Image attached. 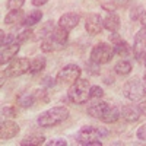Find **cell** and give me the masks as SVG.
<instances>
[{"mask_svg":"<svg viewBox=\"0 0 146 146\" xmlns=\"http://www.w3.org/2000/svg\"><path fill=\"white\" fill-rule=\"evenodd\" d=\"M32 35H34L32 29L27 28V29H23L22 32H19V34L16 35V41H18L19 44H25V42H28L29 40H32Z\"/></svg>","mask_w":146,"mask_h":146,"instance_id":"27","label":"cell"},{"mask_svg":"<svg viewBox=\"0 0 146 146\" xmlns=\"http://www.w3.org/2000/svg\"><path fill=\"white\" fill-rule=\"evenodd\" d=\"M79 22H80V15L76 13V12H67V13L62 15L58 19V27H62L64 28L66 31H72V29H75L78 25H79Z\"/></svg>","mask_w":146,"mask_h":146,"instance_id":"12","label":"cell"},{"mask_svg":"<svg viewBox=\"0 0 146 146\" xmlns=\"http://www.w3.org/2000/svg\"><path fill=\"white\" fill-rule=\"evenodd\" d=\"M5 73H2V80H0V86H3V85H5Z\"/></svg>","mask_w":146,"mask_h":146,"instance_id":"42","label":"cell"},{"mask_svg":"<svg viewBox=\"0 0 146 146\" xmlns=\"http://www.w3.org/2000/svg\"><path fill=\"white\" fill-rule=\"evenodd\" d=\"M110 136V131L105 127H94V126H83L78 136H76V143L82 145V146H86L89 142L92 140H101L104 137Z\"/></svg>","mask_w":146,"mask_h":146,"instance_id":"4","label":"cell"},{"mask_svg":"<svg viewBox=\"0 0 146 146\" xmlns=\"http://www.w3.org/2000/svg\"><path fill=\"white\" fill-rule=\"evenodd\" d=\"M85 29L89 35H98L102 32L104 29V23H102V18L98 13H89L85 21Z\"/></svg>","mask_w":146,"mask_h":146,"instance_id":"10","label":"cell"},{"mask_svg":"<svg viewBox=\"0 0 146 146\" xmlns=\"http://www.w3.org/2000/svg\"><path fill=\"white\" fill-rule=\"evenodd\" d=\"M21 50V44L16 42H12V44H6L2 47V53H0V64H6L7 62H12L16 54Z\"/></svg>","mask_w":146,"mask_h":146,"instance_id":"13","label":"cell"},{"mask_svg":"<svg viewBox=\"0 0 146 146\" xmlns=\"http://www.w3.org/2000/svg\"><path fill=\"white\" fill-rule=\"evenodd\" d=\"M70 115V111L69 108L64 107V105H57V107H53V108H48L45 110L44 113H41L36 118V123L41 127H54L60 123H63L64 120H67Z\"/></svg>","mask_w":146,"mask_h":146,"instance_id":"2","label":"cell"},{"mask_svg":"<svg viewBox=\"0 0 146 146\" xmlns=\"http://www.w3.org/2000/svg\"><path fill=\"white\" fill-rule=\"evenodd\" d=\"M133 54H135L137 60H142L146 56V27H142L135 35Z\"/></svg>","mask_w":146,"mask_h":146,"instance_id":"9","label":"cell"},{"mask_svg":"<svg viewBox=\"0 0 146 146\" xmlns=\"http://www.w3.org/2000/svg\"><path fill=\"white\" fill-rule=\"evenodd\" d=\"M110 41H111L113 45H115L120 41H123V36H121L118 32H110Z\"/></svg>","mask_w":146,"mask_h":146,"instance_id":"36","label":"cell"},{"mask_svg":"<svg viewBox=\"0 0 146 146\" xmlns=\"http://www.w3.org/2000/svg\"><path fill=\"white\" fill-rule=\"evenodd\" d=\"M2 114H3V117H6V118H15L16 114H18L16 107H15V105H5V107L2 108Z\"/></svg>","mask_w":146,"mask_h":146,"instance_id":"28","label":"cell"},{"mask_svg":"<svg viewBox=\"0 0 146 146\" xmlns=\"http://www.w3.org/2000/svg\"><path fill=\"white\" fill-rule=\"evenodd\" d=\"M45 57L42 56H38V57H34L31 60V66H29V73H32V75H36V73H41L44 69H45Z\"/></svg>","mask_w":146,"mask_h":146,"instance_id":"18","label":"cell"},{"mask_svg":"<svg viewBox=\"0 0 146 146\" xmlns=\"http://www.w3.org/2000/svg\"><path fill=\"white\" fill-rule=\"evenodd\" d=\"M44 142H45V136H42V135H28V136H25L21 142H19V145L21 146H27V145H35V146H41V145H44Z\"/></svg>","mask_w":146,"mask_h":146,"instance_id":"20","label":"cell"},{"mask_svg":"<svg viewBox=\"0 0 146 146\" xmlns=\"http://www.w3.org/2000/svg\"><path fill=\"white\" fill-rule=\"evenodd\" d=\"M102 23H104V28L110 32H117L120 29V18L117 13L111 12V13H108L104 19H102Z\"/></svg>","mask_w":146,"mask_h":146,"instance_id":"17","label":"cell"},{"mask_svg":"<svg viewBox=\"0 0 146 146\" xmlns=\"http://www.w3.org/2000/svg\"><path fill=\"white\" fill-rule=\"evenodd\" d=\"M145 88H146V85L139 78H133L124 83L123 95L129 101H137L145 95Z\"/></svg>","mask_w":146,"mask_h":146,"instance_id":"6","label":"cell"},{"mask_svg":"<svg viewBox=\"0 0 146 146\" xmlns=\"http://www.w3.org/2000/svg\"><path fill=\"white\" fill-rule=\"evenodd\" d=\"M34 92V96H35V101L36 102H41V104H45L50 101V94H48V91L45 88H36Z\"/></svg>","mask_w":146,"mask_h":146,"instance_id":"24","label":"cell"},{"mask_svg":"<svg viewBox=\"0 0 146 146\" xmlns=\"http://www.w3.org/2000/svg\"><path fill=\"white\" fill-rule=\"evenodd\" d=\"M64 47H66V44H62V42L56 41L51 35L50 36H45V38H42V41H41V50L44 53L60 51V50H63Z\"/></svg>","mask_w":146,"mask_h":146,"instance_id":"15","label":"cell"},{"mask_svg":"<svg viewBox=\"0 0 146 146\" xmlns=\"http://www.w3.org/2000/svg\"><path fill=\"white\" fill-rule=\"evenodd\" d=\"M100 66L101 64H98V63H95V62H92V60H91V62L89 63H86V69H88V72L91 73V75H100V73H101V70H100Z\"/></svg>","mask_w":146,"mask_h":146,"instance_id":"33","label":"cell"},{"mask_svg":"<svg viewBox=\"0 0 146 146\" xmlns=\"http://www.w3.org/2000/svg\"><path fill=\"white\" fill-rule=\"evenodd\" d=\"M6 36H7V34L3 31V29H0V44H5V40H6Z\"/></svg>","mask_w":146,"mask_h":146,"instance_id":"40","label":"cell"},{"mask_svg":"<svg viewBox=\"0 0 146 146\" xmlns=\"http://www.w3.org/2000/svg\"><path fill=\"white\" fill-rule=\"evenodd\" d=\"M54 21H47L44 25L41 27V29H40V35L42 36V38H45V36H50L51 34H53V31L56 29V25H54Z\"/></svg>","mask_w":146,"mask_h":146,"instance_id":"26","label":"cell"},{"mask_svg":"<svg viewBox=\"0 0 146 146\" xmlns=\"http://www.w3.org/2000/svg\"><path fill=\"white\" fill-rule=\"evenodd\" d=\"M114 47V51L120 56V57H127L129 54H130V45L123 40V41H120L118 44H115V45H113Z\"/></svg>","mask_w":146,"mask_h":146,"instance_id":"25","label":"cell"},{"mask_svg":"<svg viewBox=\"0 0 146 146\" xmlns=\"http://www.w3.org/2000/svg\"><path fill=\"white\" fill-rule=\"evenodd\" d=\"M145 95H146V88H145Z\"/></svg>","mask_w":146,"mask_h":146,"instance_id":"45","label":"cell"},{"mask_svg":"<svg viewBox=\"0 0 146 146\" xmlns=\"http://www.w3.org/2000/svg\"><path fill=\"white\" fill-rule=\"evenodd\" d=\"M21 127L18 123L12 120H5L2 121V126H0V139L2 140H7V139H13L18 133H19Z\"/></svg>","mask_w":146,"mask_h":146,"instance_id":"11","label":"cell"},{"mask_svg":"<svg viewBox=\"0 0 146 146\" xmlns=\"http://www.w3.org/2000/svg\"><path fill=\"white\" fill-rule=\"evenodd\" d=\"M88 114L94 118H98L104 123H115L118 118L121 117L120 114V108L115 105H110L105 101H94L88 105Z\"/></svg>","mask_w":146,"mask_h":146,"instance_id":"1","label":"cell"},{"mask_svg":"<svg viewBox=\"0 0 146 146\" xmlns=\"http://www.w3.org/2000/svg\"><path fill=\"white\" fill-rule=\"evenodd\" d=\"M137 107H139V110H140V114L146 115V100H145V101H142Z\"/></svg>","mask_w":146,"mask_h":146,"instance_id":"39","label":"cell"},{"mask_svg":"<svg viewBox=\"0 0 146 146\" xmlns=\"http://www.w3.org/2000/svg\"><path fill=\"white\" fill-rule=\"evenodd\" d=\"M140 23H142V27H146V9L143 10V13H142V16H140Z\"/></svg>","mask_w":146,"mask_h":146,"instance_id":"41","label":"cell"},{"mask_svg":"<svg viewBox=\"0 0 146 146\" xmlns=\"http://www.w3.org/2000/svg\"><path fill=\"white\" fill-rule=\"evenodd\" d=\"M120 5L117 3V0H110V2H104V3H101V7L104 9V10H107V12H115L117 10V7H118Z\"/></svg>","mask_w":146,"mask_h":146,"instance_id":"31","label":"cell"},{"mask_svg":"<svg viewBox=\"0 0 146 146\" xmlns=\"http://www.w3.org/2000/svg\"><path fill=\"white\" fill-rule=\"evenodd\" d=\"M6 5L9 10H18V9H22V6L25 5V0H7Z\"/></svg>","mask_w":146,"mask_h":146,"instance_id":"32","label":"cell"},{"mask_svg":"<svg viewBox=\"0 0 146 146\" xmlns=\"http://www.w3.org/2000/svg\"><path fill=\"white\" fill-rule=\"evenodd\" d=\"M136 136H137V139H139V140L146 142V123H145V124H142V126L137 129Z\"/></svg>","mask_w":146,"mask_h":146,"instance_id":"35","label":"cell"},{"mask_svg":"<svg viewBox=\"0 0 146 146\" xmlns=\"http://www.w3.org/2000/svg\"><path fill=\"white\" fill-rule=\"evenodd\" d=\"M117 2H118V0H117ZM121 2H123V0H121Z\"/></svg>","mask_w":146,"mask_h":146,"instance_id":"46","label":"cell"},{"mask_svg":"<svg viewBox=\"0 0 146 146\" xmlns=\"http://www.w3.org/2000/svg\"><path fill=\"white\" fill-rule=\"evenodd\" d=\"M67 98L75 104H85L91 98V83L88 79L79 78L75 83L70 85L67 91Z\"/></svg>","mask_w":146,"mask_h":146,"instance_id":"3","label":"cell"},{"mask_svg":"<svg viewBox=\"0 0 146 146\" xmlns=\"http://www.w3.org/2000/svg\"><path fill=\"white\" fill-rule=\"evenodd\" d=\"M120 114H121V118L126 120L127 123H135L140 118V110L137 105H123L120 110Z\"/></svg>","mask_w":146,"mask_h":146,"instance_id":"14","label":"cell"},{"mask_svg":"<svg viewBox=\"0 0 146 146\" xmlns=\"http://www.w3.org/2000/svg\"><path fill=\"white\" fill-rule=\"evenodd\" d=\"M114 72L120 76H126L131 72V63L127 62V60H120V62H117L115 66H114Z\"/></svg>","mask_w":146,"mask_h":146,"instance_id":"22","label":"cell"},{"mask_svg":"<svg viewBox=\"0 0 146 146\" xmlns=\"http://www.w3.org/2000/svg\"><path fill=\"white\" fill-rule=\"evenodd\" d=\"M51 36L58 41V42H62V44H67V40H69V31H66L64 28L62 27H56V29L53 31Z\"/></svg>","mask_w":146,"mask_h":146,"instance_id":"23","label":"cell"},{"mask_svg":"<svg viewBox=\"0 0 146 146\" xmlns=\"http://www.w3.org/2000/svg\"><path fill=\"white\" fill-rule=\"evenodd\" d=\"M31 3L35 6V7H40V6H44L48 3V0H31Z\"/></svg>","mask_w":146,"mask_h":146,"instance_id":"38","label":"cell"},{"mask_svg":"<svg viewBox=\"0 0 146 146\" xmlns=\"http://www.w3.org/2000/svg\"><path fill=\"white\" fill-rule=\"evenodd\" d=\"M143 80L146 82V72H145V76H143Z\"/></svg>","mask_w":146,"mask_h":146,"instance_id":"43","label":"cell"},{"mask_svg":"<svg viewBox=\"0 0 146 146\" xmlns=\"http://www.w3.org/2000/svg\"><path fill=\"white\" fill-rule=\"evenodd\" d=\"M25 12L22 9H18V10H10L9 13L5 16V23L6 25H23L25 22Z\"/></svg>","mask_w":146,"mask_h":146,"instance_id":"16","label":"cell"},{"mask_svg":"<svg viewBox=\"0 0 146 146\" xmlns=\"http://www.w3.org/2000/svg\"><path fill=\"white\" fill-rule=\"evenodd\" d=\"M56 82H57V79H54L53 76H44V78L41 79V83L44 85V86H47V88H51V86H54Z\"/></svg>","mask_w":146,"mask_h":146,"instance_id":"34","label":"cell"},{"mask_svg":"<svg viewBox=\"0 0 146 146\" xmlns=\"http://www.w3.org/2000/svg\"><path fill=\"white\" fill-rule=\"evenodd\" d=\"M29 66H31V62L27 57H18V58H13L7 64L3 73L7 78H18V76L25 75L27 72H29Z\"/></svg>","mask_w":146,"mask_h":146,"instance_id":"8","label":"cell"},{"mask_svg":"<svg viewBox=\"0 0 146 146\" xmlns=\"http://www.w3.org/2000/svg\"><path fill=\"white\" fill-rule=\"evenodd\" d=\"M80 75H82V69L75 63H69L58 70L56 79L60 85H72L80 78Z\"/></svg>","mask_w":146,"mask_h":146,"instance_id":"5","label":"cell"},{"mask_svg":"<svg viewBox=\"0 0 146 146\" xmlns=\"http://www.w3.org/2000/svg\"><path fill=\"white\" fill-rule=\"evenodd\" d=\"M114 54H115L114 47H111L107 42H100L92 48L91 60L95 63H98V64H105L114 57Z\"/></svg>","mask_w":146,"mask_h":146,"instance_id":"7","label":"cell"},{"mask_svg":"<svg viewBox=\"0 0 146 146\" xmlns=\"http://www.w3.org/2000/svg\"><path fill=\"white\" fill-rule=\"evenodd\" d=\"M104 96V89L98 85H91V98H95V100H100Z\"/></svg>","mask_w":146,"mask_h":146,"instance_id":"30","label":"cell"},{"mask_svg":"<svg viewBox=\"0 0 146 146\" xmlns=\"http://www.w3.org/2000/svg\"><path fill=\"white\" fill-rule=\"evenodd\" d=\"M41 19H42V12H41V10H38V9L31 10L29 13L27 15L25 22H23V25H25L27 28H31V27L36 25V23H38Z\"/></svg>","mask_w":146,"mask_h":146,"instance_id":"21","label":"cell"},{"mask_svg":"<svg viewBox=\"0 0 146 146\" xmlns=\"http://www.w3.org/2000/svg\"><path fill=\"white\" fill-rule=\"evenodd\" d=\"M145 66H146V56H145Z\"/></svg>","mask_w":146,"mask_h":146,"instance_id":"44","label":"cell"},{"mask_svg":"<svg viewBox=\"0 0 146 146\" xmlns=\"http://www.w3.org/2000/svg\"><path fill=\"white\" fill-rule=\"evenodd\" d=\"M48 146H67V142L64 139H53L47 143Z\"/></svg>","mask_w":146,"mask_h":146,"instance_id":"37","label":"cell"},{"mask_svg":"<svg viewBox=\"0 0 146 146\" xmlns=\"http://www.w3.org/2000/svg\"><path fill=\"white\" fill-rule=\"evenodd\" d=\"M143 7L142 6H133L131 9H130V12H129V18L131 19V21H139L140 19V16H142V13H143Z\"/></svg>","mask_w":146,"mask_h":146,"instance_id":"29","label":"cell"},{"mask_svg":"<svg viewBox=\"0 0 146 146\" xmlns=\"http://www.w3.org/2000/svg\"><path fill=\"white\" fill-rule=\"evenodd\" d=\"M16 100H18V104L23 108H29L32 107L34 104H36L35 101V96H34V92H23V94H19L16 96Z\"/></svg>","mask_w":146,"mask_h":146,"instance_id":"19","label":"cell"}]
</instances>
